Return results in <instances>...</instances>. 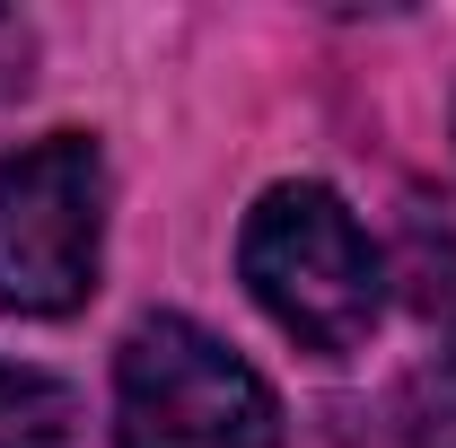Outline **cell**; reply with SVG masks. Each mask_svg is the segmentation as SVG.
I'll use <instances>...</instances> for the list:
<instances>
[{
    "instance_id": "obj_1",
    "label": "cell",
    "mask_w": 456,
    "mask_h": 448,
    "mask_svg": "<svg viewBox=\"0 0 456 448\" xmlns=\"http://www.w3.org/2000/svg\"><path fill=\"white\" fill-rule=\"evenodd\" d=\"M237 273L264 299V317L307 352H360L387 308V255L325 185H273L246 212Z\"/></svg>"
},
{
    "instance_id": "obj_2",
    "label": "cell",
    "mask_w": 456,
    "mask_h": 448,
    "mask_svg": "<svg viewBox=\"0 0 456 448\" xmlns=\"http://www.w3.org/2000/svg\"><path fill=\"white\" fill-rule=\"evenodd\" d=\"M114 448H281V404L211 326L141 317L114 361Z\"/></svg>"
},
{
    "instance_id": "obj_3",
    "label": "cell",
    "mask_w": 456,
    "mask_h": 448,
    "mask_svg": "<svg viewBox=\"0 0 456 448\" xmlns=\"http://www.w3.org/2000/svg\"><path fill=\"white\" fill-rule=\"evenodd\" d=\"M106 264V159L88 132H45L0 159V308L70 317Z\"/></svg>"
},
{
    "instance_id": "obj_4",
    "label": "cell",
    "mask_w": 456,
    "mask_h": 448,
    "mask_svg": "<svg viewBox=\"0 0 456 448\" xmlns=\"http://www.w3.org/2000/svg\"><path fill=\"white\" fill-rule=\"evenodd\" d=\"M0 448H88L79 440V395L27 369V361H0Z\"/></svg>"
},
{
    "instance_id": "obj_5",
    "label": "cell",
    "mask_w": 456,
    "mask_h": 448,
    "mask_svg": "<svg viewBox=\"0 0 456 448\" xmlns=\"http://www.w3.org/2000/svg\"><path fill=\"white\" fill-rule=\"evenodd\" d=\"M27 79H36V36H27V18L0 9V97H18Z\"/></svg>"
}]
</instances>
